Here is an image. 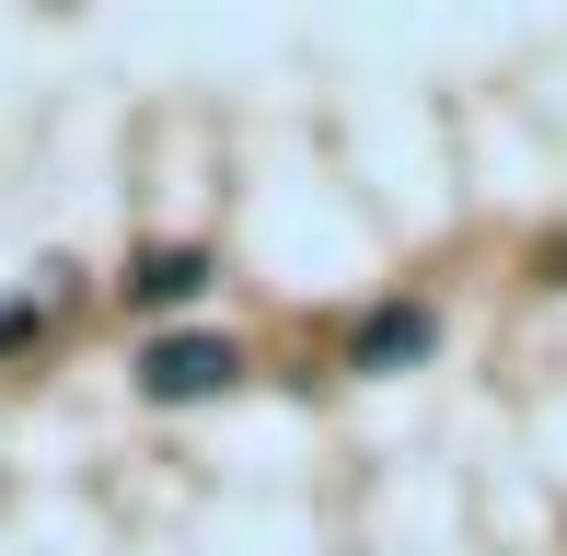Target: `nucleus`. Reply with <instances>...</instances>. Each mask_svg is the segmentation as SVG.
Instances as JSON below:
<instances>
[{
	"label": "nucleus",
	"instance_id": "obj_4",
	"mask_svg": "<svg viewBox=\"0 0 567 556\" xmlns=\"http://www.w3.org/2000/svg\"><path fill=\"white\" fill-rule=\"evenodd\" d=\"M0 337H12V313H0Z\"/></svg>",
	"mask_w": 567,
	"mask_h": 556
},
{
	"label": "nucleus",
	"instance_id": "obj_2",
	"mask_svg": "<svg viewBox=\"0 0 567 556\" xmlns=\"http://www.w3.org/2000/svg\"><path fill=\"white\" fill-rule=\"evenodd\" d=\"M429 337H441V325H429L417 301H382V313L359 325V348H348V360H359V371H405V360H429Z\"/></svg>",
	"mask_w": 567,
	"mask_h": 556
},
{
	"label": "nucleus",
	"instance_id": "obj_3",
	"mask_svg": "<svg viewBox=\"0 0 567 556\" xmlns=\"http://www.w3.org/2000/svg\"><path fill=\"white\" fill-rule=\"evenodd\" d=\"M186 290H209V256H186V244L127 267V301H186Z\"/></svg>",
	"mask_w": 567,
	"mask_h": 556
},
{
	"label": "nucleus",
	"instance_id": "obj_1",
	"mask_svg": "<svg viewBox=\"0 0 567 556\" xmlns=\"http://www.w3.org/2000/svg\"><path fill=\"white\" fill-rule=\"evenodd\" d=\"M231 337H151L140 348V394H163V406H197V394H220L231 383Z\"/></svg>",
	"mask_w": 567,
	"mask_h": 556
}]
</instances>
